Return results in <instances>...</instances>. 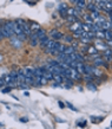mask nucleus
<instances>
[{
  "label": "nucleus",
  "mask_w": 112,
  "mask_h": 129,
  "mask_svg": "<svg viewBox=\"0 0 112 129\" xmlns=\"http://www.w3.org/2000/svg\"><path fill=\"white\" fill-rule=\"evenodd\" d=\"M81 25H83V23L78 20L77 23H73V24H71V25H70L69 30L72 32V33H74V32H77V31H79V30H81Z\"/></svg>",
  "instance_id": "423d86ee"
},
{
  "label": "nucleus",
  "mask_w": 112,
  "mask_h": 129,
  "mask_svg": "<svg viewBox=\"0 0 112 129\" xmlns=\"http://www.w3.org/2000/svg\"><path fill=\"white\" fill-rule=\"evenodd\" d=\"M105 21H106V19H105L104 17H100V16L98 17L97 19H94V24H96V25H98L100 28H101V25H103Z\"/></svg>",
  "instance_id": "2eb2a0df"
},
{
  "label": "nucleus",
  "mask_w": 112,
  "mask_h": 129,
  "mask_svg": "<svg viewBox=\"0 0 112 129\" xmlns=\"http://www.w3.org/2000/svg\"><path fill=\"white\" fill-rule=\"evenodd\" d=\"M87 55L90 56H93V55H98V50L94 45H90L89 46V50H87Z\"/></svg>",
  "instance_id": "9b49d317"
},
{
  "label": "nucleus",
  "mask_w": 112,
  "mask_h": 129,
  "mask_svg": "<svg viewBox=\"0 0 112 129\" xmlns=\"http://www.w3.org/2000/svg\"><path fill=\"white\" fill-rule=\"evenodd\" d=\"M93 76H94V77H101V76H103V71L94 67V69H93Z\"/></svg>",
  "instance_id": "bb28decb"
},
{
  "label": "nucleus",
  "mask_w": 112,
  "mask_h": 129,
  "mask_svg": "<svg viewBox=\"0 0 112 129\" xmlns=\"http://www.w3.org/2000/svg\"><path fill=\"white\" fill-rule=\"evenodd\" d=\"M24 95H25V96H30V94H28V91H25V92H24Z\"/></svg>",
  "instance_id": "8fccbe9b"
},
{
  "label": "nucleus",
  "mask_w": 112,
  "mask_h": 129,
  "mask_svg": "<svg viewBox=\"0 0 112 129\" xmlns=\"http://www.w3.org/2000/svg\"><path fill=\"white\" fill-rule=\"evenodd\" d=\"M63 39H64V42H65V43L72 44V43H73V40H74V38H73V35H65Z\"/></svg>",
  "instance_id": "aec40b11"
},
{
  "label": "nucleus",
  "mask_w": 112,
  "mask_h": 129,
  "mask_svg": "<svg viewBox=\"0 0 112 129\" xmlns=\"http://www.w3.org/2000/svg\"><path fill=\"white\" fill-rule=\"evenodd\" d=\"M81 30H84L85 32L92 31V25H90V24H86V23H83V25H81Z\"/></svg>",
  "instance_id": "a878e982"
},
{
  "label": "nucleus",
  "mask_w": 112,
  "mask_h": 129,
  "mask_svg": "<svg viewBox=\"0 0 112 129\" xmlns=\"http://www.w3.org/2000/svg\"><path fill=\"white\" fill-rule=\"evenodd\" d=\"M37 36H38V39H43L44 37H46V31L44 30V28H40V30H38L37 31Z\"/></svg>",
  "instance_id": "5701e85b"
},
{
  "label": "nucleus",
  "mask_w": 112,
  "mask_h": 129,
  "mask_svg": "<svg viewBox=\"0 0 112 129\" xmlns=\"http://www.w3.org/2000/svg\"><path fill=\"white\" fill-rule=\"evenodd\" d=\"M86 8L90 11V13H92V12H96V11H99V8L97 6L96 3H92V4H89L86 6Z\"/></svg>",
  "instance_id": "9d476101"
},
{
  "label": "nucleus",
  "mask_w": 112,
  "mask_h": 129,
  "mask_svg": "<svg viewBox=\"0 0 112 129\" xmlns=\"http://www.w3.org/2000/svg\"><path fill=\"white\" fill-rule=\"evenodd\" d=\"M11 90H12V88H11V86H8V88H4L1 91H3L4 94H7V92H11Z\"/></svg>",
  "instance_id": "4c0bfd02"
},
{
  "label": "nucleus",
  "mask_w": 112,
  "mask_h": 129,
  "mask_svg": "<svg viewBox=\"0 0 112 129\" xmlns=\"http://www.w3.org/2000/svg\"><path fill=\"white\" fill-rule=\"evenodd\" d=\"M1 28H3V33H4V37L5 38H8V39H11V38H13L14 37V32H13V30H12V27L10 26V24H8V21H5L4 25L1 26Z\"/></svg>",
  "instance_id": "f257e3e1"
},
{
  "label": "nucleus",
  "mask_w": 112,
  "mask_h": 129,
  "mask_svg": "<svg viewBox=\"0 0 112 129\" xmlns=\"http://www.w3.org/2000/svg\"><path fill=\"white\" fill-rule=\"evenodd\" d=\"M87 4H86V0H78L77 5H76V10H77L79 13H81L83 10H85Z\"/></svg>",
  "instance_id": "0eeeda50"
},
{
  "label": "nucleus",
  "mask_w": 112,
  "mask_h": 129,
  "mask_svg": "<svg viewBox=\"0 0 112 129\" xmlns=\"http://www.w3.org/2000/svg\"><path fill=\"white\" fill-rule=\"evenodd\" d=\"M39 82H40L41 85H46L47 82H48V79H46L45 77H40V78H39Z\"/></svg>",
  "instance_id": "2f4dec72"
},
{
  "label": "nucleus",
  "mask_w": 112,
  "mask_h": 129,
  "mask_svg": "<svg viewBox=\"0 0 112 129\" xmlns=\"http://www.w3.org/2000/svg\"><path fill=\"white\" fill-rule=\"evenodd\" d=\"M30 43H31L32 47H35L39 45V39L38 38H30Z\"/></svg>",
  "instance_id": "cd10ccee"
},
{
  "label": "nucleus",
  "mask_w": 112,
  "mask_h": 129,
  "mask_svg": "<svg viewBox=\"0 0 112 129\" xmlns=\"http://www.w3.org/2000/svg\"><path fill=\"white\" fill-rule=\"evenodd\" d=\"M78 125H79L80 128H85V127H86V121H85V120H84V121H81L80 123H78Z\"/></svg>",
  "instance_id": "79ce46f5"
},
{
  "label": "nucleus",
  "mask_w": 112,
  "mask_h": 129,
  "mask_svg": "<svg viewBox=\"0 0 112 129\" xmlns=\"http://www.w3.org/2000/svg\"><path fill=\"white\" fill-rule=\"evenodd\" d=\"M59 84H60V83H57V82H55V83H54V84H53V85H52V86H53V88H58V86H60V85H59Z\"/></svg>",
  "instance_id": "de8ad7c7"
},
{
  "label": "nucleus",
  "mask_w": 112,
  "mask_h": 129,
  "mask_svg": "<svg viewBox=\"0 0 112 129\" xmlns=\"http://www.w3.org/2000/svg\"><path fill=\"white\" fill-rule=\"evenodd\" d=\"M94 46L97 47V50H103V52H104L105 50H107L108 49V45L106 42H104V40H100V39H96V42H94Z\"/></svg>",
  "instance_id": "20e7f679"
},
{
  "label": "nucleus",
  "mask_w": 112,
  "mask_h": 129,
  "mask_svg": "<svg viewBox=\"0 0 112 129\" xmlns=\"http://www.w3.org/2000/svg\"><path fill=\"white\" fill-rule=\"evenodd\" d=\"M20 122L26 123V122H28V118H27V117H20Z\"/></svg>",
  "instance_id": "a18cd8bd"
},
{
  "label": "nucleus",
  "mask_w": 112,
  "mask_h": 129,
  "mask_svg": "<svg viewBox=\"0 0 112 129\" xmlns=\"http://www.w3.org/2000/svg\"><path fill=\"white\" fill-rule=\"evenodd\" d=\"M64 33H63V32H60V31H58L57 32V33H55V35L53 36V37H52V39L53 40H55V42H59V40L60 39H63V38H64Z\"/></svg>",
  "instance_id": "412c9836"
},
{
  "label": "nucleus",
  "mask_w": 112,
  "mask_h": 129,
  "mask_svg": "<svg viewBox=\"0 0 112 129\" xmlns=\"http://www.w3.org/2000/svg\"><path fill=\"white\" fill-rule=\"evenodd\" d=\"M86 88H87L89 90H91V91H96V90H97V86H96V83H94V82L86 83Z\"/></svg>",
  "instance_id": "393cba45"
},
{
  "label": "nucleus",
  "mask_w": 112,
  "mask_h": 129,
  "mask_svg": "<svg viewBox=\"0 0 112 129\" xmlns=\"http://www.w3.org/2000/svg\"><path fill=\"white\" fill-rule=\"evenodd\" d=\"M93 64L92 65H94L96 68H99V67H107V64H106V60L104 59V57H98V58L93 59L92 60Z\"/></svg>",
  "instance_id": "39448f33"
},
{
  "label": "nucleus",
  "mask_w": 112,
  "mask_h": 129,
  "mask_svg": "<svg viewBox=\"0 0 112 129\" xmlns=\"http://www.w3.org/2000/svg\"><path fill=\"white\" fill-rule=\"evenodd\" d=\"M59 13H60V16L63 17V18H65V17H67V11L66 10H58Z\"/></svg>",
  "instance_id": "e433bc0d"
},
{
  "label": "nucleus",
  "mask_w": 112,
  "mask_h": 129,
  "mask_svg": "<svg viewBox=\"0 0 112 129\" xmlns=\"http://www.w3.org/2000/svg\"><path fill=\"white\" fill-rule=\"evenodd\" d=\"M67 4H66V3H62V4L59 5V7H58V10H66V11H67Z\"/></svg>",
  "instance_id": "c9c22d12"
},
{
  "label": "nucleus",
  "mask_w": 112,
  "mask_h": 129,
  "mask_svg": "<svg viewBox=\"0 0 112 129\" xmlns=\"http://www.w3.org/2000/svg\"><path fill=\"white\" fill-rule=\"evenodd\" d=\"M17 21H18V24L20 25V27H21V30H23V32L25 33V35L26 36H31L32 35L31 28H30V26L27 25V23L25 21V20L24 19H18Z\"/></svg>",
  "instance_id": "7ed1b4c3"
},
{
  "label": "nucleus",
  "mask_w": 112,
  "mask_h": 129,
  "mask_svg": "<svg viewBox=\"0 0 112 129\" xmlns=\"http://www.w3.org/2000/svg\"><path fill=\"white\" fill-rule=\"evenodd\" d=\"M76 50H77V49H74L72 45H71V46H66L65 51H64V53H65V55H67V56H70V55H72V53H74V52H76Z\"/></svg>",
  "instance_id": "6ab92c4d"
},
{
  "label": "nucleus",
  "mask_w": 112,
  "mask_h": 129,
  "mask_svg": "<svg viewBox=\"0 0 112 129\" xmlns=\"http://www.w3.org/2000/svg\"><path fill=\"white\" fill-rule=\"evenodd\" d=\"M72 4H74V5H77V3H78V0H70Z\"/></svg>",
  "instance_id": "09e8293b"
},
{
  "label": "nucleus",
  "mask_w": 112,
  "mask_h": 129,
  "mask_svg": "<svg viewBox=\"0 0 112 129\" xmlns=\"http://www.w3.org/2000/svg\"><path fill=\"white\" fill-rule=\"evenodd\" d=\"M65 49H66V45H64V44H60V46H59V49H58V53H64Z\"/></svg>",
  "instance_id": "72a5a7b5"
},
{
  "label": "nucleus",
  "mask_w": 112,
  "mask_h": 129,
  "mask_svg": "<svg viewBox=\"0 0 112 129\" xmlns=\"http://www.w3.org/2000/svg\"><path fill=\"white\" fill-rule=\"evenodd\" d=\"M78 13H79V12H78L74 7L67 8V17H78Z\"/></svg>",
  "instance_id": "1a4fd4ad"
},
{
  "label": "nucleus",
  "mask_w": 112,
  "mask_h": 129,
  "mask_svg": "<svg viewBox=\"0 0 112 129\" xmlns=\"http://www.w3.org/2000/svg\"><path fill=\"white\" fill-rule=\"evenodd\" d=\"M5 37H4V33H3V28H1V25H0V42L4 39Z\"/></svg>",
  "instance_id": "37998d69"
},
{
  "label": "nucleus",
  "mask_w": 112,
  "mask_h": 129,
  "mask_svg": "<svg viewBox=\"0 0 112 129\" xmlns=\"http://www.w3.org/2000/svg\"><path fill=\"white\" fill-rule=\"evenodd\" d=\"M93 69H94V65L85 64V74L84 75H93Z\"/></svg>",
  "instance_id": "4468645a"
},
{
  "label": "nucleus",
  "mask_w": 112,
  "mask_h": 129,
  "mask_svg": "<svg viewBox=\"0 0 112 129\" xmlns=\"http://www.w3.org/2000/svg\"><path fill=\"white\" fill-rule=\"evenodd\" d=\"M111 38H112V32H111ZM111 40H112V39H111Z\"/></svg>",
  "instance_id": "3c124183"
},
{
  "label": "nucleus",
  "mask_w": 112,
  "mask_h": 129,
  "mask_svg": "<svg viewBox=\"0 0 112 129\" xmlns=\"http://www.w3.org/2000/svg\"><path fill=\"white\" fill-rule=\"evenodd\" d=\"M111 127H112V123H111Z\"/></svg>",
  "instance_id": "603ef678"
},
{
  "label": "nucleus",
  "mask_w": 112,
  "mask_h": 129,
  "mask_svg": "<svg viewBox=\"0 0 112 129\" xmlns=\"http://www.w3.org/2000/svg\"><path fill=\"white\" fill-rule=\"evenodd\" d=\"M10 40H11V44L13 45V47H16V49H20V47H21V43H23V42L20 39H18L17 36H14V37L11 38Z\"/></svg>",
  "instance_id": "6e6552de"
},
{
  "label": "nucleus",
  "mask_w": 112,
  "mask_h": 129,
  "mask_svg": "<svg viewBox=\"0 0 112 129\" xmlns=\"http://www.w3.org/2000/svg\"><path fill=\"white\" fill-rule=\"evenodd\" d=\"M96 39L104 40V39H105V31H103V30H99V31H97V32H96Z\"/></svg>",
  "instance_id": "a211bd4d"
},
{
  "label": "nucleus",
  "mask_w": 112,
  "mask_h": 129,
  "mask_svg": "<svg viewBox=\"0 0 112 129\" xmlns=\"http://www.w3.org/2000/svg\"><path fill=\"white\" fill-rule=\"evenodd\" d=\"M111 68H112V67H111Z\"/></svg>",
  "instance_id": "864d4df0"
},
{
  "label": "nucleus",
  "mask_w": 112,
  "mask_h": 129,
  "mask_svg": "<svg viewBox=\"0 0 112 129\" xmlns=\"http://www.w3.org/2000/svg\"><path fill=\"white\" fill-rule=\"evenodd\" d=\"M32 32H37L38 30H40V26H39V24H35V23H32L31 26H30Z\"/></svg>",
  "instance_id": "c85d7f7f"
},
{
  "label": "nucleus",
  "mask_w": 112,
  "mask_h": 129,
  "mask_svg": "<svg viewBox=\"0 0 112 129\" xmlns=\"http://www.w3.org/2000/svg\"><path fill=\"white\" fill-rule=\"evenodd\" d=\"M78 70V72L79 74H81V75H84L85 74V64L84 63H79L78 62V65H77V68H76Z\"/></svg>",
  "instance_id": "dca6fc26"
},
{
  "label": "nucleus",
  "mask_w": 112,
  "mask_h": 129,
  "mask_svg": "<svg viewBox=\"0 0 112 129\" xmlns=\"http://www.w3.org/2000/svg\"><path fill=\"white\" fill-rule=\"evenodd\" d=\"M66 106L69 107V108H70V109H71V110H73V111H77V109H76V108H74V107L72 106L71 103H69V102H66Z\"/></svg>",
  "instance_id": "58836bf2"
},
{
  "label": "nucleus",
  "mask_w": 112,
  "mask_h": 129,
  "mask_svg": "<svg viewBox=\"0 0 112 129\" xmlns=\"http://www.w3.org/2000/svg\"><path fill=\"white\" fill-rule=\"evenodd\" d=\"M57 32H58V30H57V28H53V30H52V31L50 32V37H53V36L55 35Z\"/></svg>",
  "instance_id": "c03bdc74"
},
{
  "label": "nucleus",
  "mask_w": 112,
  "mask_h": 129,
  "mask_svg": "<svg viewBox=\"0 0 112 129\" xmlns=\"http://www.w3.org/2000/svg\"><path fill=\"white\" fill-rule=\"evenodd\" d=\"M6 83H5V79H4V77H0V89L3 88V86L5 85Z\"/></svg>",
  "instance_id": "a19ab883"
},
{
  "label": "nucleus",
  "mask_w": 112,
  "mask_h": 129,
  "mask_svg": "<svg viewBox=\"0 0 112 129\" xmlns=\"http://www.w3.org/2000/svg\"><path fill=\"white\" fill-rule=\"evenodd\" d=\"M66 20L70 23V25L73 23H77L78 21V17H66Z\"/></svg>",
  "instance_id": "c756f323"
},
{
  "label": "nucleus",
  "mask_w": 112,
  "mask_h": 129,
  "mask_svg": "<svg viewBox=\"0 0 112 129\" xmlns=\"http://www.w3.org/2000/svg\"><path fill=\"white\" fill-rule=\"evenodd\" d=\"M4 79H5V83H6L7 85H8V84L11 85V84H14V83H16V82H14V79L12 78L11 75H5V76H4Z\"/></svg>",
  "instance_id": "f3484780"
},
{
  "label": "nucleus",
  "mask_w": 112,
  "mask_h": 129,
  "mask_svg": "<svg viewBox=\"0 0 112 129\" xmlns=\"http://www.w3.org/2000/svg\"><path fill=\"white\" fill-rule=\"evenodd\" d=\"M90 16L92 17L93 19H97V18L100 16V14H99V11H96V12H92V13H90Z\"/></svg>",
  "instance_id": "f704fd0d"
},
{
  "label": "nucleus",
  "mask_w": 112,
  "mask_h": 129,
  "mask_svg": "<svg viewBox=\"0 0 112 129\" xmlns=\"http://www.w3.org/2000/svg\"><path fill=\"white\" fill-rule=\"evenodd\" d=\"M24 72H25V76H26V77H34V74H33V69H30V68H25V69H24Z\"/></svg>",
  "instance_id": "4be33fe9"
},
{
  "label": "nucleus",
  "mask_w": 112,
  "mask_h": 129,
  "mask_svg": "<svg viewBox=\"0 0 112 129\" xmlns=\"http://www.w3.org/2000/svg\"><path fill=\"white\" fill-rule=\"evenodd\" d=\"M8 24H10V26L12 27V30H13L14 35H16L17 37L24 33L23 30H21V27H20V25L18 24V21H17V20H11V21H8Z\"/></svg>",
  "instance_id": "f03ea898"
},
{
  "label": "nucleus",
  "mask_w": 112,
  "mask_h": 129,
  "mask_svg": "<svg viewBox=\"0 0 112 129\" xmlns=\"http://www.w3.org/2000/svg\"><path fill=\"white\" fill-rule=\"evenodd\" d=\"M48 40H50V37H44L43 39L39 40V45H40V47H43V49H45L47 45V43H48Z\"/></svg>",
  "instance_id": "ddd939ff"
},
{
  "label": "nucleus",
  "mask_w": 112,
  "mask_h": 129,
  "mask_svg": "<svg viewBox=\"0 0 112 129\" xmlns=\"http://www.w3.org/2000/svg\"><path fill=\"white\" fill-rule=\"evenodd\" d=\"M80 43H83V44H91L92 43V40L91 39H87V38H80Z\"/></svg>",
  "instance_id": "473e14b6"
},
{
  "label": "nucleus",
  "mask_w": 112,
  "mask_h": 129,
  "mask_svg": "<svg viewBox=\"0 0 112 129\" xmlns=\"http://www.w3.org/2000/svg\"><path fill=\"white\" fill-rule=\"evenodd\" d=\"M58 103H59V107H60L62 109H63V108H64V107H65V106H64V103H63V102H60V101H59Z\"/></svg>",
  "instance_id": "49530a36"
},
{
  "label": "nucleus",
  "mask_w": 112,
  "mask_h": 129,
  "mask_svg": "<svg viewBox=\"0 0 112 129\" xmlns=\"http://www.w3.org/2000/svg\"><path fill=\"white\" fill-rule=\"evenodd\" d=\"M54 43H55V40H53V39L48 40V43H47L46 47H45V52H51V50H52L54 46Z\"/></svg>",
  "instance_id": "f8f14e48"
},
{
  "label": "nucleus",
  "mask_w": 112,
  "mask_h": 129,
  "mask_svg": "<svg viewBox=\"0 0 112 129\" xmlns=\"http://www.w3.org/2000/svg\"><path fill=\"white\" fill-rule=\"evenodd\" d=\"M84 18H85L86 24H90V25H93V24H94V19H93L90 14H84Z\"/></svg>",
  "instance_id": "b1692460"
},
{
  "label": "nucleus",
  "mask_w": 112,
  "mask_h": 129,
  "mask_svg": "<svg viewBox=\"0 0 112 129\" xmlns=\"http://www.w3.org/2000/svg\"><path fill=\"white\" fill-rule=\"evenodd\" d=\"M91 118H92V121H96L94 123H99V121H101V120H103V117H93V116Z\"/></svg>",
  "instance_id": "ea45409f"
},
{
  "label": "nucleus",
  "mask_w": 112,
  "mask_h": 129,
  "mask_svg": "<svg viewBox=\"0 0 112 129\" xmlns=\"http://www.w3.org/2000/svg\"><path fill=\"white\" fill-rule=\"evenodd\" d=\"M48 64H51L52 67H59V65H60V62H58L57 59H52V60L48 62Z\"/></svg>",
  "instance_id": "7c9ffc66"
}]
</instances>
